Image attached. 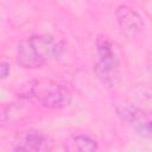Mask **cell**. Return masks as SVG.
Returning <instances> with one entry per match:
<instances>
[{
	"mask_svg": "<svg viewBox=\"0 0 152 152\" xmlns=\"http://www.w3.org/2000/svg\"><path fill=\"white\" fill-rule=\"evenodd\" d=\"M97 78L107 87H114L119 78V61L112 42L100 36L96 40V62L94 66Z\"/></svg>",
	"mask_w": 152,
	"mask_h": 152,
	"instance_id": "obj_3",
	"label": "cell"
},
{
	"mask_svg": "<svg viewBox=\"0 0 152 152\" xmlns=\"http://www.w3.org/2000/svg\"><path fill=\"white\" fill-rule=\"evenodd\" d=\"M10 63H7L6 61H2L1 64H0V75H1V78H6L8 75H10Z\"/></svg>",
	"mask_w": 152,
	"mask_h": 152,
	"instance_id": "obj_7",
	"label": "cell"
},
{
	"mask_svg": "<svg viewBox=\"0 0 152 152\" xmlns=\"http://www.w3.org/2000/svg\"><path fill=\"white\" fill-rule=\"evenodd\" d=\"M23 97L36 99L44 107L59 109L71 101V93L63 86L53 82H30L20 91Z\"/></svg>",
	"mask_w": 152,
	"mask_h": 152,
	"instance_id": "obj_2",
	"label": "cell"
},
{
	"mask_svg": "<svg viewBox=\"0 0 152 152\" xmlns=\"http://www.w3.org/2000/svg\"><path fill=\"white\" fill-rule=\"evenodd\" d=\"M115 17L121 32L128 38L137 37L144 28V20L141 15L129 6H119L115 11Z\"/></svg>",
	"mask_w": 152,
	"mask_h": 152,
	"instance_id": "obj_4",
	"label": "cell"
},
{
	"mask_svg": "<svg viewBox=\"0 0 152 152\" xmlns=\"http://www.w3.org/2000/svg\"><path fill=\"white\" fill-rule=\"evenodd\" d=\"M68 152H96L97 142L87 135H75L66 142Z\"/></svg>",
	"mask_w": 152,
	"mask_h": 152,
	"instance_id": "obj_6",
	"label": "cell"
},
{
	"mask_svg": "<svg viewBox=\"0 0 152 152\" xmlns=\"http://www.w3.org/2000/svg\"><path fill=\"white\" fill-rule=\"evenodd\" d=\"M150 129H151V133H152V121H150Z\"/></svg>",
	"mask_w": 152,
	"mask_h": 152,
	"instance_id": "obj_8",
	"label": "cell"
},
{
	"mask_svg": "<svg viewBox=\"0 0 152 152\" xmlns=\"http://www.w3.org/2000/svg\"><path fill=\"white\" fill-rule=\"evenodd\" d=\"M151 65H152V57H151Z\"/></svg>",
	"mask_w": 152,
	"mask_h": 152,
	"instance_id": "obj_9",
	"label": "cell"
},
{
	"mask_svg": "<svg viewBox=\"0 0 152 152\" xmlns=\"http://www.w3.org/2000/svg\"><path fill=\"white\" fill-rule=\"evenodd\" d=\"M62 45L51 36L38 34L28 37L18 44L17 63L24 69L40 68L59 56Z\"/></svg>",
	"mask_w": 152,
	"mask_h": 152,
	"instance_id": "obj_1",
	"label": "cell"
},
{
	"mask_svg": "<svg viewBox=\"0 0 152 152\" xmlns=\"http://www.w3.org/2000/svg\"><path fill=\"white\" fill-rule=\"evenodd\" d=\"M46 144L45 137L37 131L19 133L13 141L14 152H43Z\"/></svg>",
	"mask_w": 152,
	"mask_h": 152,
	"instance_id": "obj_5",
	"label": "cell"
}]
</instances>
